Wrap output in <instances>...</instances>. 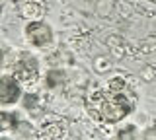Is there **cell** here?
<instances>
[{"mask_svg":"<svg viewBox=\"0 0 156 140\" xmlns=\"http://www.w3.org/2000/svg\"><path fill=\"white\" fill-rule=\"evenodd\" d=\"M136 107V94L129 82L115 76L105 84V88L96 90L88 95L86 109L92 119L101 123H119Z\"/></svg>","mask_w":156,"mask_h":140,"instance_id":"6da1fadb","label":"cell"},{"mask_svg":"<svg viewBox=\"0 0 156 140\" xmlns=\"http://www.w3.org/2000/svg\"><path fill=\"white\" fill-rule=\"evenodd\" d=\"M14 78L20 84H35L39 78V62L31 53L22 51L20 53V59L14 64Z\"/></svg>","mask_w":156,"mask_h":140,"instance_id":"7a4b0ae2","label":"cell"},{"mask_svg":"<svg viewBox=\"0 0 156 140\" xmlns=\"http://www.w3.org/2000/svg\"><path fill=\"white\" fill-rule=\"evenodd\" d=\"M23 33H26V39L39 49H45L53 43V29L45 22H29Z\"/></svg>","mask_w":156,"mask_h":140,"instance_id":"3957f363","label":"cell"},{"mask_svg":"<svg viewBox=\"0 0 156 140\" xmlns=\"http://www.w3.org/2000/svg\"><path fill=\"white\" fill-rule=\"evenodd\" d=\"M37 136H39V140H66L68 123L66 121H61V119L45 121L41 125V128H39Z\"/></svg>","mask_w":156,"mask_h":140,"instance_id":"277c9868","label":"cell"},{"mask_svg":"<svg viewBox=\"0 0 156 140\" xmlns=\"http://www.w3.org/2000/svg\"><path fill=\"white\" fill-rule=\"evenodd\" d=\"M47 8L43 0H20L18 2V16L27 22H41Z\"/></svg>","mask_w":156,"mask_h":140,"instance_id":"5b68a950","label":"cell"},{"mask_svg":"<svg viewBox=\"0 0 156 140\" xmlns=\"http://www.w3.org/2000/svg\"><path fill=\"white\" fill-rule=\"evenodd\" d=\"M20 95H22L20 82L14 78V76H10V74L2 76V78H0V103L2 105L16 103Z\"/></svg>","mask_w":156,"mask_h":140,"instance_id":"8992f818","label":"cell"},{"mask_svg":"<svg viewBox=\"0 0 156 140\" xmlns=\"http://www.w3.org/2000/svg\"><path fill=\"white\" fill-rule=\"evenodd\" d=\"M23 107L31 115H39L43 111V101L37 94H26L23 95Z\"/></svg>","mask_w":156,"mask_h":140,"instance_id":"52a82bcc","label":"cell"},{"mask_svg":"<svg viewBox=\"0 0 156 140\" xmlns=\"http://www.w3.org/2000/svg\"><path fill=\"white\" fill-rule=\"evenodd\" d=\"M65 80H66V76H65V72H62V70H49L47 76H45V84H47V88H51V90L62 86V82H65Z\"/></svg>","mask_w":156,"mask_h":140,"instance_id":"ba28073f","label":"cell"},{"mask_svg":"<svg viewBox=\"0 0 156 140\" xmlns=\"http://www.w3.org/2000/svg\"><path fill=\"white\" fill-rule=\"evenodd\" d=\"M20 115L18 113H0V127H2V130H10V128H14L16 130L18 128V125H20Z\"/></svg>","mask_w":156,"mask_h":140,"instance_id":"9c48e42d","label":"cell"},{"mask_svg":"<svg viewBox=\"0 0 156 140\" xmlns=\"http://www.w3.org/2000/svg\"><path fill=\"white\" fill-rule=\"evenodd\" d=\"M135 125H127L125 128H121L117 132V140H135L136 138V132H135Z\"/></svg>","mask_w":156,"mask_h":140,"instance_id":"30bf717a","label":"cell"},{"mask_svg":"<svg viewBox=\"0 0 156 140\" xmlns=\"http://www.w3.org/2000/svg\"><path fill=\"white\" fill-rule=\"evenodd\" d=\"M143 140H156V125L154 127H148L143 132Z\"/></svg>","mask_w":156,"mask_h":140,"instance_id":"8fae6325","label":"cell"},{"mask_svg":"<svg viewBox=\"0 0 156 140\" xmlns=\"http://www.w3.org/2000/svg\"><path fill=\"white\" fill-rule=\"evenodd\" d=\"M0 140H8V138H6V136H2V138H0Z\"/></svg>","mask_w":156,"mask_h":140,"instance_id":"7c38bea8","label":"cell"}]
</instances>
